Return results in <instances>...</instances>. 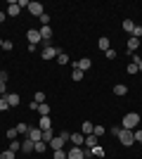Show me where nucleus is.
<instances>
[{
  "mask_svg": "<svg viewBox=\"0 0 142 159\" xmlns=\"http://www.w3.org/2000/svg\"><path fill=\"white\" fill-rule=\"evenodd\" d=\"M137 126H140V114L130 112V114H126V116H123V121H121V128H126V131H135Z\"/></svg>",
  "mask_w": 142,
  "mask_h": 159,
  "instance_id": "obj_1",
  "label": "nucleus"
},
{
  "mask_svg": "<svg viewBox=\"0 0 142 159\" xmlns=\"http://www.w3.org/2000/svg\"><path fill=\"white\" fill-rule=\"evenodd\" d=\"M59 52H62V50H59L57 45H52V43H45V45H43V50H41L43 60H54Z\"/></svg>",
  "mask_w": 142,
  "mask_h": 159,
  "instance_id": "obj_2",
  "label": "nucleus"
},
{
  "mask_svg": "<svg viewBox=\"0 0 142 159\" xmlns=\"http://www.w3.org/2000/svg\"><path fill=\"white\" fill-rule=\"evenodd\" d=\"M118 140H121V145L130 147L133 143H135V135H133V131H126V128H123V131L118 133Z\"/></svg>",
  "mask_w": 142,
  "mask_h": 159,
  "instance_id": "obj_3",
  "label": "nucleus"
},
{
  "mask_svg": "<svg viewBox=\"0 0 142 159\" xmlns=\"http://www.w3.org/2000/svg\"><path fill=\"white\" fill-rule=\"evenodd\" d=\"M26 38H28V43H31V45H38V43H43V38H41V31H38V29H28L26 31Z\"/></svg>",
  "mask_w": 142,
  "mask_h": 159,
  "instance_id": "obj_4",
  "label": "nucleus"
},
{
  "mask_svg": "<svg viewBox=\"0 0 142 159\" xmlns=\"http://www.w3.org/2000/svg\"><path fill=\"white\" fill-rule=\"evenodd\" d=\"M28 12L33 14V17H41V14H45V10H43V5H41V2L31 0V2H28Z\"/></svg>",
  "mask_w": 142,
  "mask_h": 159,
  "instance_id": "obj_5",
  "label": "nucleus"
},
{
  "mask_svg": "<svg viewBox=\"0 0 142 159\" xmlns=\"http://www.w3.org/2000/svg\"><path fill=\"white\" fill-rule=\"evenodd\" d=\"M28 140H33V143H38V140H43V131L38 126H31L28 128V135H26Z\"/></svg>",
  "mask_w": 142,
  "mask_h": 159,
  "instance_id": "obj_6",
  "label": "nucleus"
},
{
  "mask_svg": "<svg viewBox=\"0 0 142 159\" xmlns=\"http://www.w3.org/2000/svg\"><path fill=\"white\" fill-rule=\"evenodd\" d=\"M71 66H74V69H81V71H88L90 66H93V62H90V60H88V57H83V60H78V62H74V64H71Z\"/></svg>",
  "mask_w": 142,
  "mask_h": 159,
  "instance_id": "obj_7",
  "label": "nucleus"
},
{
  "mask_svg": "<svg viewBox=\"0 0 142 159\" xmlns=\"http://www.w3.org/2000/svg\"><path fill=\"white\" fill-rule=\"evenodd\" d=\"M71 145L74 147H81V145H85V135H83V133H71Z\"/></svg>",
  "mask_w": 142,
  "mask_h": 159,
  "instance_id": "obj_8",
  "label": "nucleus"
},
{
  "mask_svg": "<svg viewBox=\"0 0 142 159\" xmlns=\"http://www.w3.org/2000/svg\"><path fill=\"white\" fill-rule=\"evenodd\" d=\"M38 31H41L43 43H50V40H52V26H41Z\"/></svg>",
  "mask_w": 142,
  "mask_h": 159,
  "instance_id": "obj_9",
  "label": "nucleus"
},
{
  "mask_svg": "<svg viewBox=\"0 0 142 159\" xmlns=\"http://www.w3.org/2000/svg\"><path fill=\"white\" fill-rule=\"evenodd\" d=\"M97 145H100V138H97L95 133L85 135V147H88V150H93V147H97Z\"/></svg>",
  "mask_w": 142,
  "mask_h": 159,
  "instance_id": "obj_10",
  "label": "nucleus"
},
{
  "mask_svg": "<svg viewBox=\"0 0 142 159\" xmlns=\"http://www.w3.org/2000/svg\"><path fill=\"white\" fill-rule=\"evenodd\" d=\"M67 157L69 159H83V147H74L71 145V150L67 152Z\"/></svg>",
  "mask_w": 142,
  "mask_h": 159,
  "instance_id": "obj_11",
  "label": "nucleus"
},
{
  "mask_svg": "<svg viewBox=\"0 0 142 159\" xmlns=\"http://www.w3.org/2000/svg\"><path fill=\"white\" fill-rule=\"evenodd\" d=\"M19 12H21V7L17 5V0H12V2L7 5V17H17Z\"/></svg>",
  "mask_w": 142,
  "mask_h": 159,
  "instance_id": "obj_12",
  "label": "nucleus"
},
{
  "mask_svg": "<svg viewBox=\"0 0 142 159\" xmlns=\"http://www.w3.org/2000/svg\"><path fill=\"white\" fill-rule=\"evenodd\" d=\"M38 128H41V131H50V128H52V119H50V116H41Z\"/></svg>",
  "mask_w": 142,
  "mask_h": 159,
  "instance_id": "obj_13",
  "label": "nucleus"
},
{
  "mask_svg": "<svg viewBox=\"0 0 142 159\" xmlns=\"http://www.w3.org/2000/svg\"><path fill=\"white\" fill-rule=\"evenodd\" d=\"M137 48H140V38H133V36H130V38H128V52H130V55H135V52H137Z\"/></svg>",
  "mask_w": 142,
  "mask_h": 159,
  "instance_id": "obj_14",
  "label": "nucleus"
},
{
  "mask_svg": "<svg viewBox=\"0 0 142 159\" xmlns=\"http://www.w3.org/2000/svg\"><path fill=\"white\" fill-rule=\"evenodd\" d=\"M5 100H7V105H10V107H17V105L21 102L17 93H7V95H5Z\"/></svg>",
  "mask_w": 142,
  "mask_h": 159,
  "instance_id": "obj_15",
  "label": "nucleus"
},
{
  "mask_svg": "<svg viewBox=\"0 0 142 159\" xmlns=\"http://www.w3.org/2000/svg\"><path fill=\"white\" fill-rule=\"evenodd\" d=\"M33 145H36V143H33V140H28V138H26V140H21V152H26V154H28V152H33Z\"/></svg>",
  "mask_w": 142,
  "mask_h": 159,
  "instance_id": "obj_16",
  "label": "nucleus"
},
{
  "mask_svg": "<svg viewBox=\"0 0 142 159\" xmlns=\"http://www.w3.org/2000/svg\"><path fill=\"white\" fill-rule=\"evenodd\" d=\"M93 131H95V124H90V121H83L81 124V133L83 135H90Z\"/></svg>",
  "mask_w": 142,
  "mask_h": 159,
  "instance_id": "obj_17",
  "label": "nucleus"
},
{
  "mask_svg": "<svg viewBox=\"0 0 142 159\" xmlns=\"http://www.w3.org/2000/svg\"><path fill=\"white\" fill-rule=\"evenodd\" d=\"M128 93V86H123V83H116L114 86V95H118V98H123V95Z\"/></svg>",
  "mask_w": 142,
  "mask_h": 159,
  "instance_id": "obj_18",
  "label": "nucleus"
},
{
  "mask_svg": "<svg viewBox=\"0 0 142 159\" xmlns=\"http://www.w3.org/2000/svg\"><path fill=\"white\" fill-rule=\"evenodd\" d=\"M36 112L41 114V116H50V105H47V102H43V105H38V109H36Z\"/></svg>",
  "mask_w": 142,
  "mask_h": 159,
  "instance_id": "obj_19",
  "label": "nucleus"
},
{
  "mask_svg": "<svg viewBox=\"0 0 142 159\" xmlns=\"http://www.w3.org/2000/svg\"><path fill=\"white\" fill-rule=\"evenodd\" d=\"M97 45H100L102 52H107V50H109V38H107V36H102V38L97 40Z\"/></svg>",
  "mask_w": 142,
  "mask_h": 159,
  "instance_id": "obj_20",
  "label": "nucleus"
},
{
  "mask_svg": "<svg viewBox=\"0 0 142 159\" xmlns=\"http://www.w3.org/2000/svg\"><path fill=\"white\" fill-rule=\"evenodd\" d=\"M121 26H123V31H126V33H133V29H135V21L123 19V24H121Z\"/></svg>",
  "mask_w": 142,
  "mask_h": 159,
  "instance_id": "obj_21",
  "label": "nucleus"
},
{
  "mask_svg": "<svg viewBox=\"0 0 142 159\" xmlns=\"http://www.w3.org/2000/svg\"><path fill=\"white\" fill-rule=\"evenodd\" d=\"M47 147H50V145H47L45 140H38V143H36V145H33V150H36V152H45Z\"/></svg>",
  "mask_w": 142,
  "mask_h": 159,
  "instance_id": "obj_22",
  "label": "nucleus"
},
{
  "mask_svg": "<svg viewBox=\"0 0 142 159\" xmlns=\"http://www.w3.org/2000/svg\"><path fill=\"white\" fill-rule=\"evenodd\" d=\"M52 159H69L67 150H52Z\"/></svg>",
  "mask_w": 142,
  "mask_h": 159,
  "instance_id": "obj_23",
  "label": "nucleus"
},
{
  "mask_svg": "<svg viewBox=\"0 0 142 159\" xmlns=\"http://www.w3.org/2000/svg\"><path fill=\"white\" fill-rule=\"evenodd\" d=\"M83 74H85V71H81V69H74V66H71V79H74V81H81Z\"/></svg>",
  "mask_w": 142,
  "mask_h": 159,
  "instance_id": "obj_24",
  "label": "nucleus"
},
{
  "mask_svg": "<svg viewBox=\"0 0 142 159\" xmlns=\"http://www.w3.org/2000/svg\"><path fill=\"white\" fill-rule=\"evenodd\" d=\"M90 152H93V157H104V154H107V152H104V147H102V145L93 147V150H90Z\"/></svg>",
  "mask_w": 142,
  "mask_h": 159,
  "instance_id": "obj_25",
  "label": "nucleus"
},
{
  "mask_svg": "<svg viewBox=\"0 0 142 159\" xmlns=\"http://www.w3.org/2000/svg\"><path fill=\"white\" fill-rule=\"evenodd\" d=\"M10 150H12V152L17 154V152L21 150V140H12V143H10Z\"/></svg>",
  "mask_w": 142,
  "mask_h": 159,
  "instance_id": "obj_26",
  "label": "nucleus"
},
{
  "mask_svg": "<svg viewBox=\"0 0 142 159\" xmlns=\"http://www.w3.org/2000/svg\"><path fill=\"white\" fill-rule=\"evenodd\" d=\"M57 62H59V64H69V55L64 52V50H62V52L57 55Z\"/></svg>",
  "mask_w": 142,
  "mask_h": 159,
  "instance_id": "obj_27",
  "label": "nucleus"
},
{
  "mask_svg": "<svg viewBox=\"0 0 142 159\" xmlns=\"http://www.w3.org/2000/svg\"><path fill=\"white\" fill-rule=\"evenodd\" d=\"M28 128H31V126H26V124H19V126H17V133H19V135H28Z\"/></svg>",
  "mask_w": 142,
  "mask_h": 159,
  "instance_id": "obj_28",
  "label": "nucleus"
},
{
  "mask_svg": "<svg viewBox=\"0 0 142 159\" xmlns=\"http://www.w3.org/2000/svg\"><path fill=\"white\" fill-rule=\"evenodd\" d=\"M33 100H36V105H43V102H45V93H41V90H38V93L33 95Z\"/></svg>",
  "mask_w": 142,
  "mask_h": 159,
  "instance_id": "obj_29",
  "label": "nucleus"
},
{
  "mask_svg": "<svg viewBox=\"0 0 142 159\" xmlns=\"http://www.w3.org/2000/svg\"><path fill=\"white\" fill-rule=\"evenodd\" d=\"M38 19H41V24H43V26H50V14H41V17H38Z\"/></svg>",
  "mask_w": 142,
  "mask_h": 159,
  "instance_id": "obj_30",
  "label": "nucleus"
},
{
  "mask_svg": "<svg viewBox=\"0 0 142 159\" xmlns=\"http://www.w3.org/2000/svg\"><path fill=\"white\" fill-rule=\"evenodd\" d=\"M130 36H133V38H142V26H137V24H135V29H133Z\"/></svg>",
  "mask_w": 142,
  "mask_h": 159,
  "instance_id": "obj_31",
  "label": "nucleus"
},
{
  "mask_svg": "<svg viewBox=\"0 0 142 159\" xmlns=\"http://www.w3.org/2000/svg\"><path fill=\"white\" fill-rule=\"evenodd\" d=\"M10 109V105H7V100H5V95L0 98V112H7Z\"/></svg>",
  "mask_w": 142,
  "mask_h": 159,
  "instance_id": "obj_32",
  "label": "nucleus"
},
{
  "mask_svg": "<svg viewBox=\"0 0 142 159\" xmlns=\"http://www.w3.org/2000/svg\"><path fill=\"white\" fill-rule=\"evenodd\" d=\"M7 138H10V140H17V138H19L17 128H10V131H7Z\"/></svg>",
  "mask_w": 142,
  "mask_h": 159,
  "instance_id": "obj_33",
  "label": "nucleus"
},
{
  "mask_svg": "<svg viewBox=\"0 0 142 159\" xmlns=\"http://www.w3.org/2000/svg\"><path fill=\"white\" fill-rule=\"evenodd\" d=\"M0 159H14V152L12 150H5V152L0 154Z\"/></svg>",
  "mask_w": 142,
  "mask_h": 159,
  "instance_id": "obj_34",
  "label": "nucleus"
},
{
  "mask_svg": "<svg viewBox=\"0 0 142 159\" xmlns=\"http://www.w3.org/2000/svg\"><path fill=\"white\" fill-rule=\"evenodd\" d=\"M133 135H135V143H142V128H135Z\"/></svg>",
  "mask_w": 142,
  "mask_h": 159,
  "instance_id": "obj_35",
  "label": "nucleus"
},
{
  "mask_svg": "<svg viewBox=\"0 0 142 159\" xmlns=\"http://www.w3.org/2000/svg\"><path fill=\"white\" fill-rule=\"evenodd\" d=\"M104 55H107V60H116V50H114V48H109Z\"/></svg>",
  "mask_w": 142,
  "mask_h": 159,
  "instance_id": "obj_36",
  "label": "nucleus"
},
{
  "mask_svg": "<svg viewBox=\"0 0 142 159\" xmlns=\"http://www.w3.org/2000/svg\"><path fill=\"white\" fill-rule=\"evenodd\" d=\"M43 140L50 145V140H52V131H43Z\"/></svg>",
  "mask_w": 142,
  "mask_h": 159,
  "instance_id": "obj_37",
  "label": "nucleus"
},
{
  "mask_svg": "<svg viewBox=\"0 0 142 159\" xmlns=\"http://www.w3.org/2000/svg\"><path fill=\"white\" fill-rule=\"evenodd\" d=\"M95 135H97V138H102V135H104V126H95Z\"/></svg>",
  "mask_w": 142,
  "mask_h": 159,
  "instance_id": "obj_38",
  "label": "nucleus"
},
{
  "mask_svg": "<svg viewBox=\"0 0 142 159\" xmlns=\"http://www.w3.org/2000/svg\"><path fill=\"white\" fill-rule=\"evenodd\" d=\"M12 48H14V43H12V40H5V43H2V50H7V52H10Z\"/></svg>",
  "mask_w": 142,
  "mask_h": 159,
  "instance_id": "obj_39",
  "label": "nucleus"
},
{
  "mask_svg": "<svg viewBox=\"0 0 142 159\" xmlns=\"http://www.w3.org/2000/svg\"><path fill=\"white\" fill-rule=\"evenodd\" d=\"M128 74L133 76V74H137V64H128Z\"/></svg>",
  "mask_w": 142,
  "mask_h": 159,
  "instance_id": "obj_40",
  "label": "nucleus"
},
{
  "mask_svg": "<svg viewBox=\"0 0 142 159\" xmlns=\"http://www.w3.org/2000/svg\"><path fill=\"white\" fill-rule=\"evenodd\" d=\"M7 79H10V74H7V71H0V81H2V83H7Z\"/></svg>",
  "mask_w": 142,
  "mask_h": 159,
  "instance_id": "obj_41",
  "label": "nucleus"
},
{
  "mask_svg": "<svg viewBox=\"0 0 142 159\" xmlns=\"http://www.w3.org/2000/svg\"><path fill=\"white\" fill-rule=\"evenodd\" d=\"M121 131H123L121 126H114V128H111V135H116V138H118V133H121Z\"/></svg>",
  "mask_w": 142,
  "mask_h": 159,
  "instance_id": "obj_42",
  "label": "nucleus"
},
{
  "mask_svg": "<svg viewBox=\"0 0 142 159\" xmlns=\"http://www.w3.org/2000/svg\"><path fill=\"white\" fill-rule=\"evenodd\" d=\"M5 19H7V12H0V24H2Z\"/></svg>",
  "mask_w": 142,
  "mask_h": 159,
  "instance_id": "obj_43",
  "label": "nucleus"
},
{
  "mask_svg": "<svg viewBox=\"0 0 142 159\" xmlns=\"http://www.w3.org/2000/svg\"><path fill=\"white\" fill-rule=\"evenodd\" d=\"M137 71H142V60H140V62H137Z\"/></svg>",
  "mask_w": 142,
  "mask_h": 159,
  "instance_id": "obj_44",
  "label": "nucleus"
},
{
  "mask_svg": "<svg viewBox=\"0 0 142 159\" xmlns=\"http://www.w3.org/2000/svg\"><path fill=\"white\" fill-rule=\"evenodd\" d=\"M2 43H5V40H2V38H0V48H2Z\"/></svg>",
  "mask_w": 142,
  "mask_h": 159,
  "instance_id": "obj_45",
  "label": "nucleus"
},
{
  "mask_svg": "<svg viewBox=\"0 0 142 159\" xmlns=\"http://www.w3.org/2000/svg\"><path fill=\"white\" fill-rule=\"evenodd\" d=\"M83 159H93V157H83Z\"/></svg>",
  "mask_w": 142,
  "mask_h": 159,
  "instance_id": "obj_46",
  "label": "nucleus"
}]
</instances>
